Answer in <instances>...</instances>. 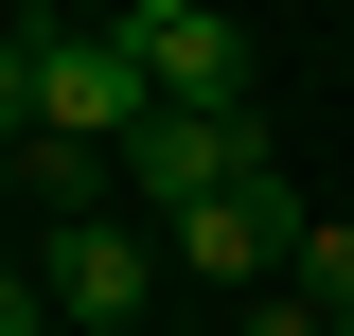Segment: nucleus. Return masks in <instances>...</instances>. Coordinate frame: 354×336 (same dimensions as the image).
Wrapping results in <instances>:
<instances>
[{
	"mask_svg": "<svg viewBox=\"0 0 354 336\" xmlns=\"http://www.w3.org/2000/svg\"><path fill=\"white\" fill-rule=\"evenodd\" d=\"M71 336H124V319H71Z\"/></svg>",
	"mask_w": 354,
	"mask_h": 336,
	"instance_id": "nucleus-10",
	"label": "nucleus"
},
{
	"mask_svg": "<svg viewBox=\"0 0 354 336\" xmlns=\"http://www.w3.org/2000/svg\"><path fill=\"white\" fill-rule=\"evenodd\" d=\"M283 283H301V301H337V319H354V230H301V265H283Z\"/></svg>",
	"mask_w": 354,
	"mask_h": 336,
	"instance_id": "nucleus-6",
	"label": "nucleus"
},
{
	"mask_svg": "<svg viewBox=\"0 0 354 336\" xmlns=\"http://www.w3.org/2000/svg\"><path fill=\"white\" fill-rule=\"evenodd\" d=\"M301 230H319V212L283 195V160H266V177H230V195H195V212H160L177 283H230V301H266V265H301Z\"/></svg>",
	"mask_w": 354,
	"mask_h": 336,
	"instance_id": "nucleus-1",
	"label": "nucleus"
},
{
	"mask_svg": "<svg viewBox=\"0 0 354 336\" xmlns=\"http://www.w3.org/2000/svg\"><path fill=\"white\" fill-rule=\"evenodd\" d=\"M230 177H266V124H248V106H160V124L124 142L142 230H160V212H195V195H230Z\"/></svg>",
	"mask_w": 354,
	"mask_h": 336,
	"instance_id": "nucleus-3",
	"label": "nucleus"
},
{
	"mask_svg": "<svg viewBox=\"0 0 354 336\" xmlns=\"http://www.w3.org/2000/svg\"><path fill=\"white\" fill-rule=\"evenodd\" d=\"M248 336H337V301H301V283H283V301H248Z\"/></svg>",
	"mask_w": 354,
	"mask_h": 336,
	"instance_id": "nucleus-8",
	"label": "nucleus"
},
{
	"mask_svg": "<svg viewBox=\"0 0 354 336\" xmlns=\"http://www.w3.org/2000/svg\"><path fill=\"white\" fill-rule=\"evenodd\" d=\"M142 71H160V106H248V18H177V36H142Z\"/></svg>",
	"mask_w": 354,
	"mask_h": 336,
	"instance_id": "nucleus-5",
	"label": "nucleus"
},
{
	"mask_svg": "<svg viewBox=\"0 0 354 336\" xmlns=\"http://www.w3.org/2000/svg\"><path fill=\"white\" fill-rule=\"evenodd\" d=\"M36 142V36H0V160Z\"/></svg>",
	"mask_w": 354,
	"mask_h": 336,
	"instance_id": "nucleus-7",
	"label": "nucleus"
},
{
	"mask_svg": "<svg viewBox=\"0 0 354 336\" xmlns=\"http://www.w3.org/2000/svg\"><path fill=\"white\" fill-rule=\"evenodd\" d=\"M106 18H124V36H177V18H213V0H106Z\"/></svg>",
	"mask_w": 354,
	"mask_h": 336,
	"instance_id": "nucleus-9",
	"label": "nucleus"
},
{
	"mask_svg": "<svg viewBox=\"0 0 354 336\" xmlns=\"http://www.w3.org/2000/svg\"><path fill=\"white\" fill-rule=\"evenodd\" d=\"M36 124H53V142H106V160L160 124V71H142V36H124V18H88V36H36Z\"/></svg>",
	"mask_w": 354,
	"mask_h": 336,
	"instance_id": "nucleus-2",
	"label": "nucleus"
},
{
	"mask_svg": "<svg viewBox=\"0 0 354 336\" xmlns=\"http://www.w3.org/2000/svg\"><path fill=\"white\" fill-rule=\"evenodd\" d=\"M36 283H53V319H124V336H142V301L177 283V248H160V230L71 212V230H36Z\"/></svg>",
	"mask_w": 354,
	"mask_h": 336,
	"instance_id": "nucleus-4",
	"label": "nucleus"
}]
</instances>
